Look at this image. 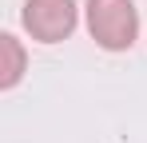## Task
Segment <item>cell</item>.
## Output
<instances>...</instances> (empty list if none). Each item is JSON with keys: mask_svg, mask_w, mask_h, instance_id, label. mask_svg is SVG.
<instances>
[{"mask_svg": "<svg viewBox=\"0 0 147 143\" xmlns=\"http://www.w3.org/2000/svg\"><path fill=\"white\" fill-rule=\"evenodd\" d=\"M24 72H28V52H24V44H20L12 32H4V36H0V88L12 92V88L24 80Z\"/></svg>", "mask_w": 147, "mask_h": 143, "instance_id": "3", "label": "cell"}, {"mask_svg": "<svg viewBox=\"0 0 147 143\" xmlns=\"http://www.w3.org/2000/svg\"><path fill=\"white\" fill-rule=\"evenodd\" d=\"M88 32L103 52H127L139 36V8L135 0H88L84 4Z\"/></svg>", "mask_w": 147, "mask_h": 143, "instance_id": "1", "label": "cell"}, {"mask_svg": "<svg viewBox=\"0 0 147 143\" xmlns=\"http://www.w3.org/2000/svg\"><path fill=\"white\" fill-rule=\"evenodd\" d=\"M20 24L36 44H60L76 32L80 8H76V0H24Z\"/></svg>", "mask_w": 147, "mask_h": 143, "instance_id": "2", "label": "cell"}]
</instances>
